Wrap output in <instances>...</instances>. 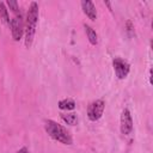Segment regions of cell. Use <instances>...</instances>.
<instances>
[{"label":"cell","instance_id":"obj_14","mask_svg":"<svg viewBox=\"0 0 153 153\" xmlns=\"http://www.w3.org/2000/svg\"><path fill=\"white\" fill-rule=\"evenodd\" d=\"M17 153H29V151H27V148H26V147H23V148H20Z\"/></svg>","mask_w":153,"mask_h":153},{"label":"cell","instance_id":"obj_3","mask_svg":"<svg viewBox=\"0 0 153 153\" xmlns=\"http://www.w3.org/2000/svg\"><path fill=\"white\" fill-rule=\"evenodd\" d=\"M104 108H105V103L103 99H97L93 100L92 103L88 104L87 106V117L90 121H98L104 112Z\"/></svg>","mask_w":153,"mask_h":153},{"label":"cell","instance_id":"obj_11","mask_svg":"<svg viewBox=\"0 0 153 153\" xmlns=\"http://www.w3.org/2000/svg\"><path fill=\"white\" fill-rule=\"evenodd\" d=\"M59 108L61 110H74L75 108V102L73 99H69V98H66V99H62L59 102Z\"/></svg>","mask_w":153,"mask_h":153},{"label":"cell","instance_id":"obj_5","mask_svg":"<svg viewBox=\"0 0 153 153\" xmlns=\"http://www.w3.org/2000/svg\"><path fill=\"white\" fill-rule=\"evenodd\" d=\"M112 66H114V69H115V74L118 79H124L129 74L130 66L126 60H123L121 57H116L112 61Z\"/></svg>","mask_w":153,"mask_h":153},{"label":"cell","instance_id":"obj_9","mask_svg":"<svg viewBox=\"0 0 153 153\" xmlns=\"http://www.w3.org/2000/svg\"><path fill=\"white\" fill-rule=\"evenodd\" d=\"M0 19L2 20V23L5 25H8L10 26V16H8V11H7V7H6V4L5 2H0Z\"/></svg>","mask_w":153,"mask_h":153},{"label":"cell","instance_id":"obj_1","mask_svg":"<svg viewBox=\"0 0 153 153\" xmlns=\"http://www.w3.org/2000/svg\"><path fill=\"white\" fill-rule=\"evenodd\" d=\"M37 22H38V4L36 1H32L29 6L27 13H26V19H25V26H24L25 47L26 48H30L32 45Z\"/></svg>","mask_w":153,"mask_h":153},{"label":"cell","instance_id":"obj_8","mask_svg":"<svg viewBox=\"0 0 153 153\" xmlns=\"http://www.w3.org/2000/svg\"><path fill=\"white\" fill-rule=\"evenodd\" d=\"M84 27H85V32L87 35V38H88L90 43L92 45H97V43H98V35H97V32L90 25H87V24H85Z\"/></svg>","mask_w":153,"mask_h":153},{"label":"cell","instance_id":"obj_12","mask_svg":"<svg viewBox=\"0 0 153 153\" xmlns=\"http://www.w3.org/2000/svg\"><path fill=\"white\" fill-rule=\"evenodd\" d=\"M6 5H7L8 8L12 10L16 14L20 13V11H19V5H18V2H17L16 0H7V1H6Z\"/></svg>","mask_w":153,"mask_h":153},{"label":"cell","instance_id":"obj_7","mask_svg":"<svg viewBox=\"0 0 153 153\" xmlns=\"http://www.w3.org/2000/svg\"><path fill=\"white\" fill-rule=\"evenodd\" d=\"M81 7H82V12L88 17V19H91V20L97 19V10H96V6L93 5L92 1L82 0L81 1Z\"/></svg>","mask_w":153,"mask_h":153},{"label":"cell","instance_id":"obj_4","mask_svg":"<svg viewBox=\"0 0 153 153\" xmlns=\"http://www.w3.org/2000/svg\"><path fill=\"white\" fill-rule=\"evenodd\" d=\"M11 26V32H12V37L14 41H20L24 33V20H23V16L22 13L16 14L10 23Z\"/></svg>","mask_w":153,"mask_h":153},{"label":"cell","instance_id":"obj_6","mask_svg":"<svg viewBox=\"0 0 153 153\" xmlns=\"http://www.w3.org/2000/svg\"><path fill=\"white\" fill-rule=\"evenodd\" d=\"M133 131V118L128 109H123L121 114V133L123 135H129Z\"/></svg>","mask_w":153,"mask_h":153},{"label":"cell","instance_id":"obj_13","mask_svg":"<svg viewBox=\"0 0 153 153\" xmlns=\"http://www.w3.org/2000/svg\"><path fill=\"white\" fill-rule=\"evenodd\" d=\"M126 27H127V32H128V35H129V36H133V35H134V25H133V23H131L130 20H127V23H126Z\"/></svg>","mask_w":153,"mask_h":153},{"label":"cell","instance_id":"obj_10","mask_svg":"<svg viewBox=\"0 0 153 153\" xmlns=\"http://www.w3.org/2000/svg\"><path fill=\"white\" fill-rule=\"evenodd\" d=\"M61 118L69 126H75L78 123V116L74 112H67V114H61Z\"/></svg>","mask_w":153,"mask_h":153},{"label":"cell","instance_id":"obj_2","mask_svg":"<svg viewBox=\"0 0 153 153\" xmlns=\"http://www.w3.org/2000/svg\"><path fill=\"white\" fill-rule=\"evenodd\" d=\"M44 128H45V131L49 134V136L53 137L54 140H56L63 145L73 143V139H72L69 131L63 126L59 124L57 122H55L53 120H47L44 123Z\"/></svg>","mask_w":153,"mask_h":153}]
</instances>
